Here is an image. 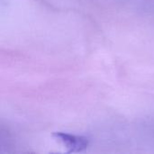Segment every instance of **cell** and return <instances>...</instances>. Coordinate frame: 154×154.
I'll return each instance as SVG.
<instances>
[{"instance_id": "1", "label": "cell", "mask_w": 154, "mask_h": 154, "mask_svg": "<svg viewBox=\"0 0 154 154\" xmlns=\"http://www.w3.org/2000/svg\"><path fill=\"white\" fill-rule=\"evenodd\" d=\"M56 136L64 144H66L68 146V148H70L71 152L80 151V150H82L88 146V140L84 137L75 136V135L62 134V133L57 134Z\"/></svg>"}]
</instances>
